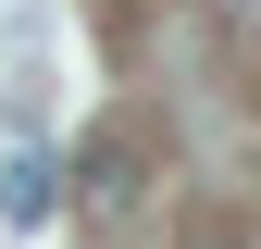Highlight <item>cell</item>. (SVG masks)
I'll return each instance as SVG.
<instances>
[{
  "label": "cell",
  "mask_w": 261,
  "mask_h": 249,
  "mask_svg": "<svg viewBox=\"0 0 261 249\" xmlns=\"http://www.w3.org/2000/svg\"><path fill=\"white\" fill-rule=\"evenodd\" d=\"M50 212H62V162L38 137H13L0 150V225H50Z\"/></svg>",
  "instance_id": "obj_1"
},
{
  "label": "cell",
  "mask_w": 261,
  "mask_h": 249,
  "mask_svg": "<svg viewBox=\"0 0 261 249\" xmlns=\"http://www.w3.org/2000/svg\"><path fill=\"white\" fill-rule=\"evenodd\" d=\"M75 200H87V212H124V200H137V150H124V137L87 150V187H75Z\"/></svg>",
  "instance_id": "obj_2"
},
{
  "label": "cell",
  "mask_w": 261,
  "mask_h": 249,
  "mask_svg": "<svg viewBox=\"0 0 261 249\" xmlns=\"http://www.w3.org/2000/svg\"><path fill=\"white\" fill-rule=\"evenodd\" d=\"M199 249H237V237H199Z\"/></svg>",
  "instance_id": "obj_3"
}]
</instances>
